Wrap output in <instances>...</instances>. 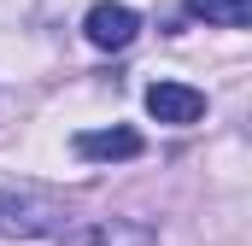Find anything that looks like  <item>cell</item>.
<instances>
[{
    "instance_id": "cell-3",
    "label": "cell",
    "mask_w": 252,
    "mask_h": 246,
    "mask_svg": "<svg viewBox=\"0 0 252 246\" xmlns=\"http://www.w3.org/2000/svg\"><path fill=\"white\" fill-rule=\"evenodd\" d=\"M147 118L170 123V129L199 123V118H205V94L188 88V82H153V88H147Z\"/></svg>"
},
{
    "instance_id": "cell-4",
    "label": "cell",
    "mask_w": 252,
    "mask_h": 246,
    "mask_svg": "<svg viewBox=\"0 0 252 246\" xmlns=\"http://www.w3.org/2000/svg\"><path fill=\"white\" fill-rule=\"evenodd\" d=\"M64 246H158V235L147 223H129V217H100V223L70 229Z\"/></svg>"
},
{
    "instance_id": "cell-6",
    "label": "cell",
    "mask_w": 252,
    "mask_h": 246,
    "mask_svg": "<svg viewBox=\"0 0 252 246\" xmlns=\"http://www.w3.org/2000/svg\"><path fill=\"white\" fill-rule=\"evenodd\" d=\"M188 18L217 24V30H247L252 24V0H188Z\"/></svg>"
},
{
    "instance_id": "cell-1",
    "label": "cell",
    "mask_w": 252,
    "mask_h": 246,
    "mask_svg": "<svg viewBox=\"0 0 252 246\" xmlns=\"http://www.w3.org/2000/svg\"><path fill=\"white\" fill-rule=\"evenodd\" d=\"M70 229V199L35 182H12L0 187V235L6 241H47Z\"/></svg>"
},
{
    "instance_id": "cell-2",
    "label": "cell",
    "mask_w": 252,
    "mask_h": 246,
    "mask_svg": "<svg viewBox=\"0 0 252 246\" xmlns=\"http://www.w3.org/2000/svg\"><path fill=\"white\" fill-rule=\"evenodd\" d=\"M82 35H88L100 53H124L129 41L141 35V12H135V6H124V0H100V6H88Z\"/></svg>"
},
{
    "instance_id": "cell-5",
    "label": "cell",
    "mask_w": 252,
    "mask_h": 246,
    "mask_svg": "<svg viewBox=\"0 0 252 246\" xmlns=\"http://www.w3.org/2000/svg\"><path fill=\"white\" fill-rule=\"evenodd\" d=\"M76 158H88V164H124V158H141V135L135 129H82L76 141Z\"/></svg>"
}]
</instances>
